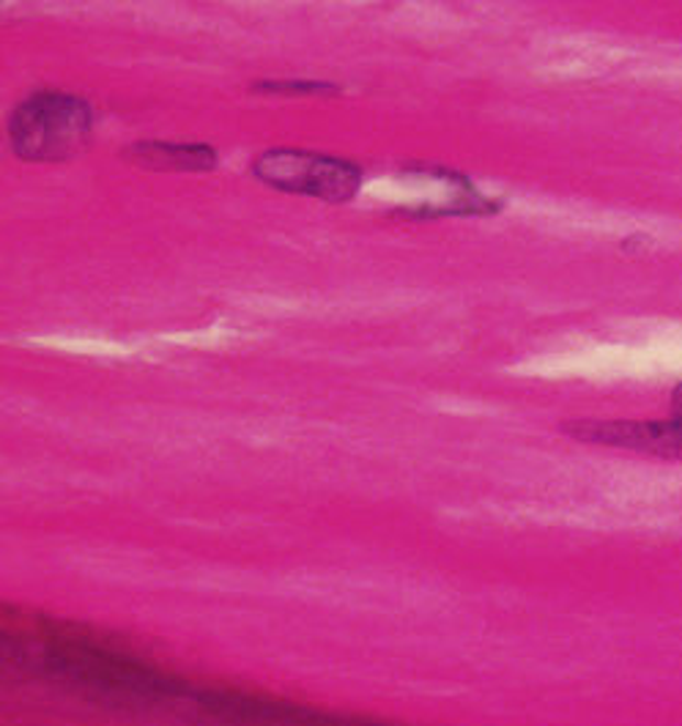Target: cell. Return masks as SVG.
<instances>
[{
    "label": "cell",
    "mask_w": 682,
    "mask_h": 726,
    "mask_svg": "<svg viewBox=\"0 0 682 726\" xmlns=\"http://www.w3.org/2000/svg\"><path fill=\"white\" fill-rule=\"evenodd\" d=\"M91 126L93 113L82 99L44 91L22 102L11 115V148L31 163H60L82 152Z\"/></svg>",
    "instance_id": "1"
},
{
    "label": "cell",
    "mask_w": 682,
    "mask_h": 726,
    "mask_svg": "<svg viewBox=\"0 0 682 726\" xmlns=\"http://www.w3.org/2000/svg\"><path fill=\"white\" fill-rule=\"evenodd\" d=\"M672 420L682 423V384L674 390V395H672Z\"/></svg>",
    "instance_id": "6"
},
{
    "label": "cell",
    "mask_w": 682,
    "mask_h": 726,
    "mask_svg": "<svg viewBox=\"0 0 682 726\" xmlns=\"http://www.w3.org/2000/svg\"><path fill=\"white\" fill-rule=\"evenodd\" d=\"M255 176L277 190L321 198L329 203L351 201L362 185V170L357 165L297 148H275L260 154L255 159Z\"/></svg>",
    "instance_id": "2"
},
{
    "label": "cell",
    "mask_w": 682,
    "mask_h": 726,
    "mask_svg": "<svg viewBox=\"0 0 682 726\" xmlns=\"http://www.w3.org/2000/svg\"><path fill=\"white\" fill-rule=\"evenodd\" d=\"M258 91H280V93H318V91H337L332 82H308V80H297V82H260Z\"/></svg>",
    "instance_id": "5"
},
{
    "label": "cell",
    "mask_w": 682,
    "mask_h": 726,
    "mask_svg": "<svg viewBox=\"0 0 682 726\" xmlns=\"http://www.w3.org/2000/svg\"><path fill=\"white\" fill-rule=\"evenodd\" d=\"M573 439L592 442V445H612L628 447V450L652 453V456L682 458V423L669 420V423H573L568 425Z\"/></svg>",
    "instance_id": "3"
},
{
    "label": "cell",
    "mask_w": 682,
    "mask_h": 726,
    "mask_svg": "<svg viewBox=\"0 0 682 726\" xmlns=\"http://www.w3.org/2000/svg\"><path fill=\"white\" fill-rule=\"evenodd\" d=\"M130 163L148 170H212L217 157L209 146H176V143H135L124 152Z\"/></svg>",
    "instance_id": "4"
}]
</instances>
